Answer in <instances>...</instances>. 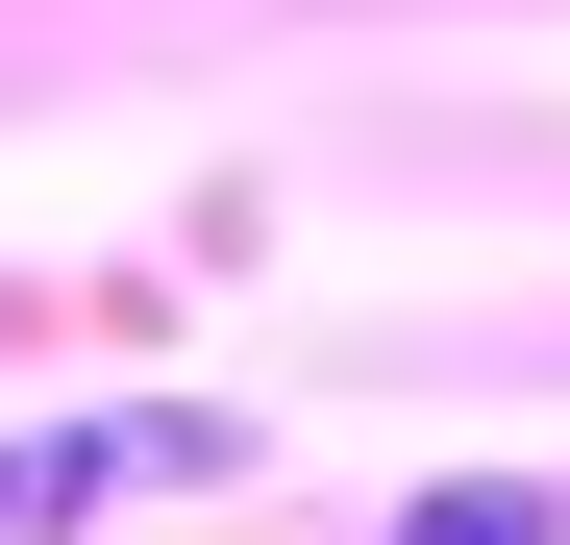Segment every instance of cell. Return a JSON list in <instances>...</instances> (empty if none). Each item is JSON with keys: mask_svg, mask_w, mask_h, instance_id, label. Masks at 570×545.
I'll return each instance as SVG.
<instances>
[{"mask_svg": "<svg viewBox=\"0 0 570 545\" xmlns=\"http://www.w3.org/2000/svg\"><path fill=\"white\" fill-rule=\"evenodd\" d=\"M397 545H546V496H422Z\"/></svg>", "mask_w": 570, "mask_h": 545, "instance_id": "1", "label": "cell"}]
</instances>
